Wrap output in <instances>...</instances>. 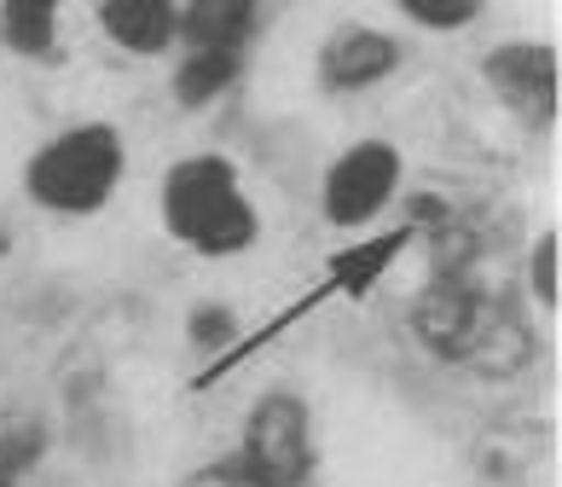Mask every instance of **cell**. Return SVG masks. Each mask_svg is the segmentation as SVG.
<instances>
[{
	"label": "cell",
	"mask_w": 562,
	"mask_h": 487,
	"mask_svg": "<svg viewBox=\"0 0 562 487\" xmlns=\"http://www.w3.org/2000/svg\"><path fill=\"white\" fill-rule=\"evenodd\" d=\"M99 30H105L122 53L157 58L175 47L180 35V7L175 0H99Z\"/></svg>",
	"instance_id": "obj_8"
},
{
	"label": "cell",
	"mask_w": 562,
	"mask_h": 487,
	"mask_svg": "<svg viewBox=\"0 0 562 487\" xmlns=\"http://www.w3.org/2000/svg\"><path fill=\"white\" fill-rule=\"evenodd\" d=\"M418 239L412 226H394V232H378V239H353V244H342L337 256L325 262V279H330V290H342V296H371L383 279H389V267L406 256V244Z\"/></svg>",
	"instance_id": "obj_9"
},
{
	"label": "cell",
	"mask_w": 562,
	"mask_h": 487,
	"mask_svg": "<svg viewBox=\"0 0 562 487\" xmlns=\"http://www.w3.org/2000/svg\"><path fill=\"white\" fill-rule=\"evenodd\" d=\"M122 163H128V152H122V134L111 122H81L24 163V192L53 215H93L111 203Z\"/></svg>",
	"instance_id": "obj_2"
},
{
	"label": "cell",
	"mask_w": 562,
	"mask_h": 487,
	"mask_svg": "<svg viewBox=\"0 0 562 487\" xmlns=\"http://www.w3.org/2000/svg\"><path fill=\"white\" fill-rule=\"evenodd\" d=\"M238 458L267 487H307L314 482V418H307L302 395H290V389L261 395L244 418Z\"/></svg>",
	"instance_id": "obj_4"
},
{
	"label": "cell",
	"mask_w": 562,
	"mask_h": 487,
	"mask_svg": "<svg viewBox=\"0 0 562 487\" xmlns=\"http://www.w3.org/2000/svg\"><path fill=\"white\" fill-rule=\"evenodd\" d=\"M406 47L394 41L389 30H371V24H348L337 30L319 47V81L330 93H360V88H378L401 70Z\"/></svg>",
	"instance_id": "obj_7"
},
{
	"label": "cell",
	"mask_w": 562,
	"mask_h": 487,
	"mask_svg": "<svg viewBox=\"0 0 562 487\" xmlns=\"http://www.w3.org/2000/svg\"><path fill=\"white\" fill-rule=\"evenodd\" d=\"M256 30V0H186L180 35L186 47H244Z\"/></svg>",
	"instance_id": "obj_10"
},
{
	"label": "cell",
	"mask_w": 562,
	"mask_h": 487,
	"mask_svg": "<svg viewBox=\"0 0 562 487\" xmlns=\"http://www.w3.org/2000/svg\"><path fill=\"white\" fill-rule=\"evenodd\" d=\"M180 487H267V482L249 471L238 453H226V458H215V464H198L192 476H180Z\"/></svg>",
	"instance_id": "obj_15"
},
{
	"label": "cell",
	"mask_w": 562,
	"mask_h": 487,
	"mask_svg": "<svg viewBox=\"0 0 562 487\" xmlns=\"http://www.w3.org/2000/svg\"><path fill=\"white\" fill-rule=\"evenodd\" d=\"M528 285H533V296H539V308H546V313H557V232H546V239L533 244Z\"/></svg>",
	"instance_id": "obj_16"
},
{
	"label": "cell",
	"mask_w": 562,
	"mask_h": 487,
	"mask_svg": "<svg viewBox=\"0 0 562 487\" xmlns=\"http://www.w3.org/2000/svg\"><path fill=\"white\" fill-rule=\"evenodd\" d=\"M58 12H65V0H0V41L18 58H53Z\"/></svg>",
	"instance_id": "obj_12"
},
{
	"label": "cell",
	"mask_w": 562,
	"mask_h": 487,
	"mask_svg": "<svg viewBox=\"0 0 562 487\" xmlns=\"http://www.w3.org/2000/svg\"><path fill=\"white\" fill-rule=\"evenodd\" d=\"M238 65H244V47H186L175 65V99L186 111H203L210 99L233 88Z\"/></svg>",
	"instance_id": "obj_11"
},
{
	"label": "cell",
	"mask_w": 562,
	"mask_h": 487,
	"mask_svg": "<svg viewBox=\"0 0 562 487\" xmlns=\"http://www.w3.org/2000/svg\"><path fill=\"white\" fill-rule=\"evenodd\" d=\"M510 331V320L493 308V296H482L470 279L441 273L418 302H412V336L441 359V366H487L505 372L498 336Z\"/></svg>",
	"instance_id": "obj_3"
},
{
	"label": "cell",
	"mask_w": 562,
	"mask_h": 487,
	"mask_svg": "<svg viewBox=\"0 0 562 487\" xmlns=\"http://www.w3.org/2000/svg\"><path fill=\"white\" fill-rule=\"evenodd\" d=\"M482 76L505 111H516L533 134H551V122H557V47H546V41H505V47L487 53Z\"/></svg>",
	"instance_id": "obj_6"
},
{
	"label": "cell",
	"mask_w": 562,
	"mask_h": 487,
	"mask_svg": "<svg viewBox=\"0 0 562 487\" xmlns=\"http://www.w3.org/2000/svg\"><path fill=\"white\" fill-rule=\"evenodd\" d=\"M401 152H394L389 140H360L348 145V152L325 168V186H319V209L330 226L342 232H360L383 215L401 192Z\"/></svg>",
	"instance_id": "obj_5"
},
{
	"label": "cell",
	"mask_w": 562,
	"mask_h": 487,
	"mask_svg": "<svg viewBox=\"0 0 562 487\" xmlns=\"http://www.w3.org/2000/svg\"><path fill=\"white\" fill-rule=\"evenodd\" d=\"M412 24H424V30H464L482 18L487 0H394Z\"/></svg>",
	"instance_id": "obj_13"
},
{
	"label": "cell",
	"mask_w": 562,
	"mask_h": 487,
	"mask_svg": "<svg viewBox=\"0 0 562 487\" xmlns=\"http://www.w3.org/2000/svg\"><path fill=\"white\" fill-rule=\"evenodd\" d=\"M226 336H233V308H198L192 313V343L198 348H215Z\"/></svg>",
	"instance_id": "obj_17"
},
{
	"label": "cell",
	"mask_w": 562,
	"mask_h": 487,
	"mask_svg": "<svg viewBox=\"0 0 562 487\" xmlns=\"http://www.w3.org/2000/svg\"><path fill=\"white\" fill-rule=\"evenodd\" d=\"M162 226L198 256H244L261 239V215L249 203L233 157H180L162 175Z\"/></svg>",
	"instance_id": "obj_1"
},
{
	"label": "cell",
	"mask_w": 562,
	"mask_h": 487,
	"mask_svg": "<svg viewBox=\"0 0 562 487\" xmlns=\"http://www.w3.org/2000/svg\"><path fill=\"white\" fill-rule=\"evenodd\" d=\"M41 430H12V435H0V487H18L30 471H35V458H41Z\"/></svg>",
	"instance_id": "obj_14"
}]
</instances>
